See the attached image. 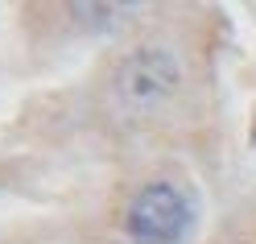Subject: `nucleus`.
I'll use <instances>...</instances> for the list:
<instances>
[{
	"label": "nucleus",
	"mask_w": 256,
	"mask_h": 244,
	"mask_svg": "<svg viewBox=\"0 0 256 244\" xmlns=\"http://www.w3.org/2000/svg\"><path fill=\"white\" fill-rule=\"evenodd\" d=\"M190 223V207L170 182H153L128 203V236L136 244H178Z\"/></svg>",
	"instance_id": "f257e3e1"
},
{
	"label": "nucleus",
	"mask_w": 256,
	"mask_h": 244,
	"mask_svg": "<svg viewBox=\"0 0 256 244\" xmlns=\"http://www.w3.org/2000/svg\"><path fill=\"white\" fill-rule=\"evenodd\" d=\"M116 83L128 100L136 104H149L157 95H166L174 83H178V62H174L166 50H136L120 62L116 71Z\"/></svg>",
	"instance_id": "f03ea898"
}]
</instances>
